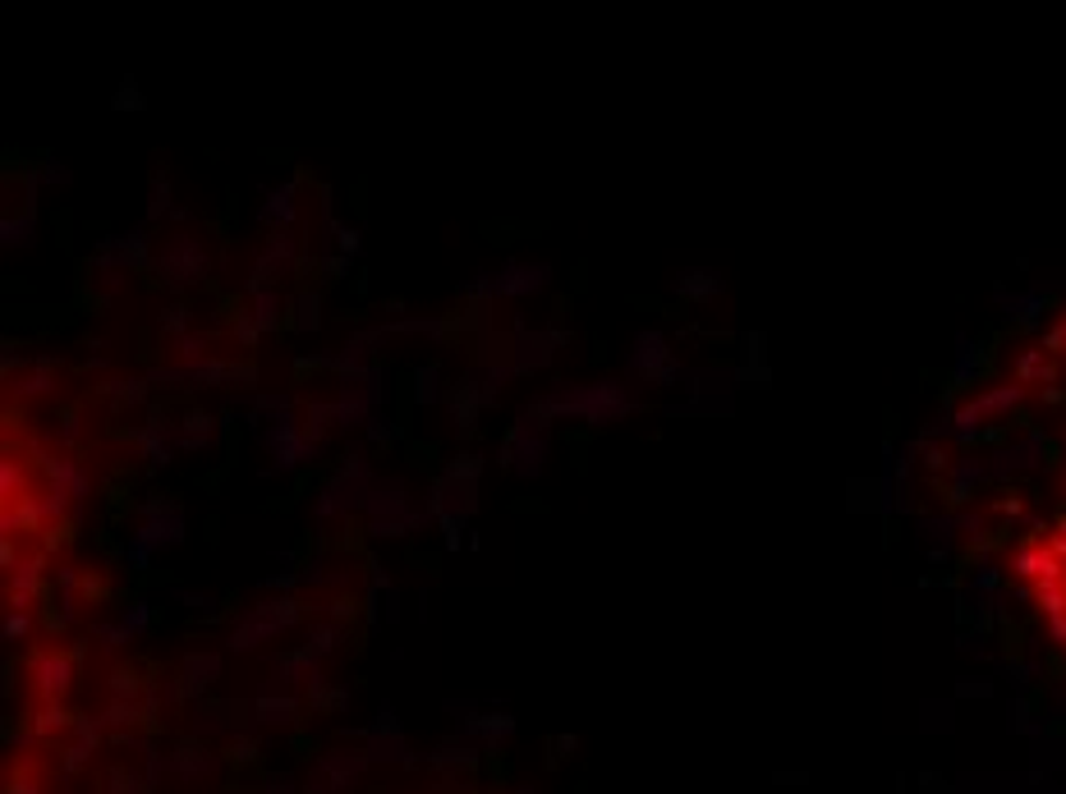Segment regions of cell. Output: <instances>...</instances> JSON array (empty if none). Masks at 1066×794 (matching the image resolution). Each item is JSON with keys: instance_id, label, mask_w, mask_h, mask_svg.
I'll return each mask as SVG.
<instances>
[{"instance_id": "obj_4", "label": "cell", "mask_w": 1066, "mask_h": 794, "mask_svg": "<svg viewBox=\"0 0 1066 794\" xmlns=\"http://www.w3.org/2000/svg\"><path fill=\"white\" fill-rule=\"evenodd\" d=\"M184 528H188V519H184V505H175V500H165V496H144L138 500V523L129 528V538H125V565L129 569H148L161 551H171V546H180L184 542Z\"/></svg>"}, {"instance_id": "obj_49", "label": "cell", "mask_w": 1066, "mask_h": 794, "mask_svg": "<svg viewBox=\"0 0 1066 794\" xmlns=\"http://www.w3.org/2000/svg\"><path fill=\"white\" fill-rule=\"evenodd\" d=\"M331 427H336V400H313V404H308V431H313V437H322L326 441V431Z\"/></svg>"}, {"instance_id": "obj_59", "label": "cell", "mask_w": 1066, "mask_h": 794, "mask_svg": "<svg viewBox=\"0 0 1066 794\" xmlns=\"http://www.w3.org/2000/svg\"><path fill=\"white\" fill-rule=\"evenodd\" d=\"M28 630H33L28 611H10L5 615V643H23V638H28Z\"/></svg>"}, {"instance_id": "obj_8", "label": "cell", "mask_w": 1066, "mask_h": 794, "mask_svg": "<svg viewBox=\"0 0 1066 794\" xmlns=\"http://www.w3.org/2000/svg\"><path fill=\"white\" fill-rule=\"evenodd\" d=\"M364 523H368V538H410L433 519H428V505H419L414 492L400 483V477H387V483H377V492L368 496Z\"/></svg>"}, {"instance_id": "obj_3", "label": "cell", "mask_w": 1066, "mask_h": 794, "mask_svg": "<svg viewBox=\"0 0 1066 794\" xmlns=\"http://www.w3.org/2000/svg\"><path fill=\"white\" fill-rule=\"evenodd\" d=\"M1016 574L1030 584L1025 597L1039 601V611L1048 615V630L1057 643H1066V515L1048 528V538L1016 551Z\"/></svg>"}, {"instance_id": "obj_20", "label": "cell", "mask_w": 1066, "mask_h": 794, "mask_svg": "<svg viewBox=\"0 0 1066 794\" xmlns=\"http://www.w3.org/2000/svg\"><path fill=\"white\" fill-rule=\"evenodd\" d=\"M387 341H391V326H364V331H354L336 354L318 358V368H322V372H336L341 381H345V377H359V372L372 368L377 345H387Z\"/></svg>"}, {"instance_id": "obj_47", "label": "cell", "mask_w": 1066, "mask_h": 794, "mask_svg": "<svg viewBox=\"0 0 1066 794\" xmlns=\"http://www.w3.org/2000/svg\"><path fill=\"white\" fill-rule=\"evenodd\" d=\"M56 584H60V615H56V624H69L74 611H79V569H60Z\"/></svg>"}, {"instance_id": "obj_35", "label": "cell", "mask_w": 1066, "mask_h": 794, "mask_svg": "<svg viewBox=\"0 0 1066 794\" xmlns=\"http://www.w3.org/2000/svg\"><path fill=\"white\" fill-rule=\"evenodd\" d=\"M249 318H253V326L257 331H276V326H286V318H290V299L280 295V290H257V295H249Z\"/></svg>"}, {"instance_id": "obj_41", "label": "cell", "mask_w": 1066, "mask_h": 794, "mask_svg": "<svg viewBox=\"0 0 1066 794\" xmlns=\"http://www.w3.org/2000/svg\"><path fill=\"white\" fill-rule=\"evenodd\" d=\"M488 414V408L473 400V395H465L460 387H451V400H446V418H451V431L456 437H473V427H479V418Z\"/></svg>"}, {"instance_id": "obj_17", "label": "cell", "mask_w": 1066, "mask_h": 794, "mask_svg": "<svg viewBox=\"0 0 1066 794\" xmlns=\"http://www.w3.org/2000/svg\"><path fill=\"white\" fill-rule=\"evenodd\" d=\"M364 772H368L364 749H326L313 762V776L303 781V794H349L364 781Z\"/></svg>"}, {"instance_id": "obj_43", "label": "cell", "mask_w": 1066, "mask_h": 794, "mask_svg": "<svg viewBox=\"0 0 1066 794\" xmlns=\"http://www.w3.org/2000/svg\"><path fill=\"white\" fill-rule=\"evenodd\" d=\"M102 400H111L115 408H125V404H144L148 400V377H111V381H102Z\"/></svg>"}, {"instance_id": "obj_10", "label": "cell", "mask_w": 1066, "mask_h": 794, "mask_svg": "<svg viewBox=\"0 0 1066 794\" xmlns=\"http://www.w3.org/2000/svg\"><path fill=\"white\" fill-rule=\"evenodd\" d=\"M331 400H336V427L341 431H364L368 418L382 414V404L391 400V368L372 364L359 377H345Z\"/></svg>"}, {"instance_id": "obj_50", "label": "cell", "mask_w": 1066, "mask_h": 794, "mask_svg": "<svg viewBox=\"0 0 1066 794\" xmlns=\"http://www.w3.org/2000/svg\"><path fill=\"white\" fill-rule=\"evenodd\" d=\"M396 437H400V427H396L391 414H377V418H368V427H364V441H368V446H396Z\"/></svg>"}, {"instance_id": "obj_48", "label": "cell", "mask_w": 1066, "mask_h": 794, "mask_svg": "<svg viewBox=\"0 0 1066 794\" xmlns=\"http://www.w3.org/2000/svg\"><path fill=\"white\" fill-rule=\"evenodd\" d=\"M161 331H171L175 341H184V335L194 331V308H188V303H165L161 308Z\"/></svg>"}, {"instance_id": "obj_61", "label": "cell", "mask_w": 1066, "mask_h": 794, "mask_svg": "<svg viewBox=\"0 0 1066 794\" xmlns=\"http://www.w3.org/2000/svg\"><path fill=\"white\" fill-rule=\"evenodd\" d=\"M134 693H138L134 670H115V676H111V698H134Z\"/></svg>"}, {"instance_id": "obj_31", "label": "cell", "mask_w": 1066, "mask_h": 794, "mask_svg": "<svg viewBox=\"0 0 1066 794\" xmlns=\"http://www.w3.org/2000/svg\"><path fill=\"white\" fill-rule=\"evenodd\" d=\"M364 607L372 615V624H396L400 620V588L382 574V565H368V592H364Z\"/></svg>"}, {"instance_id": "obj_1", "label": "cell", "mask_w": 1066, "mask_h": 794, "mask_svg": "<svg viewBox=\"0 0 1066 794\" xmlns=\"http://www.w3.org/2000/svg\"><path fill=\"white\" fill-rule=\"evenodd\" d=\"M534 408L552 423L575 418L584 427H611V423H626L639 408V387L630 377H598V381H584V387L557 381V387H548L534 400Z\"/></svg>"}, {"instance_id": "obj_21", "label": "cell", "mask_w": 1066, "mask_h": 794, "mask_svg": "<svg viewBox=\"0 0 1066 794\" xmlns=\"http://www.w3.org/2000/svg\"><path fill=\"white\" fill-rule=\"evenodd\" d=\"M221 670H226L221 653H211V647H194V653H184V661H180V670H175L171 693L180 698V703H203L207 689L221 680Z\"/></svg>"}, {"instance_id": "obj_24", "label": "cell", "mask_w": 1066, "mask_h": 794, "mask_svg": "<svg viewBox=\"0 0 1066 794\" xmlns=\"http://www.w3.org/2000/svg\"><path fill=\"white\" fill-rule=\"evenodd\" d=\"M148 630H152V601L148 597H134L129 607H121V615H115V620H98V624H92V634H98V643H106V647L138 643Z\"/></svg>"}, {"instance_id": "obj_5", "label": "cell", "mask_w": 1066, "mask_h": 794, "mask_svg": "<svg viewBox=\"0 0 1066 794\" xmlns=\"http://www.w3.org/2000/svg\"><path fill=\"white\" fill-rule=\"evenodd\" d=\"M548 460H552V418H542L534 404H525L506 427L502 450H496V464H502L511 477H519V483H534V477L548 469Z\"/></svg>"}, {"instance_id": "obj_25", "label": "cell", "mask_w": 1066, "mask_h": 794, "mask_svg": "<svg viewBox=\"0 0 1066 794\" xmlns=\"http://www.w3.org/2000/svg\"><path fill=\"white\" fill-rule=\"evenodd\" d=\"M515 377V368L506 364V358H473V364L465 368V377L456 381V387L465 391V395H473L483 408H492L496 400H502V387Z\"/></svg>"}, {"instance_id": "obj_39", "label": "cell", "mask_w": 1066, "mask_h": 794, "mask_svg": "<svg viewBox=\"0 0 1066 794\" xmlns=\"http://www.w3.org/2000/svg\"><path fill=\"white\" fill-rule=\"evenodd\" d=\"M0 244H5V249H33L37 244V207L23 203V211L0 216Z\"/></svg>"}, {"instance_id": "obj_18", "label": "cell", "mask_w": 1066, "mask_h": 794, "mask_svg": "<svg viewBox=\"0 0 1066 794\" xmlns=\"http://www.w3.org/2000/svg\"><path fill=\"white\" fill-rule=\"evenodd\" d=\"M446 712H456L460 739H469L473 749H496V744H502L515 730V716H506V712H479L469 698H446Z\"/></svg>"}, {"instance_id": "obj_51", "label": "cell", "mask_w": 1066, "mask_h": 794, "mask_svg": "<svg viewBox=\"0 0 1066 794\" xmlns=\"http://www.w3.org/2000/svg\"><path fill=\"white\" fill-rule=\"evenodd\" d=\"M180 345V364H203V358H211L207 349H211V335L207 331H188L184 341H175Z\"/></svg>"}, {"instance_id": "obj_28", "label": "cell", "mask_w": 1066, "mask_h": 794, "mask_svg": "<svg viewBox=\"0 0 1066 794\" xmlns=\"http://www.w3.org/2000/svg\"><path fill=\"white\" fill-rule=\"evenodd\" d=\"M165 767H171V776L184 781V785H198L207 776H217L221 758L207 749V744H180V749L165 753Z\"/></svg>"}, {"instance_id": "obj_7", "label": "cell", "mask_w": 1066, "mask_h": 794, "mask_svg": "<svg viewBox=\"0 0 1066 794\" xmlns=\"http://www.w3.org/2000/svg\"><path fill=\"white\" fill-rule=\"evenodd\" d=\"M377 492V473H372V460L364 446H354L341 454V464L331 469V477L318 487V500H313V515L318 519H341L349 510H364L368 496Z\"/></svg>"}, {"instance_id": "obj_30", "label": "cell", "mask_w": 1066, "mask_h": 794, "mask_svg": "<svg viewBox=\"0 0 1066 794\" xmlns=\"http://www.w3.org/2000/svg\"><path fill=\"white\" fill-rule=\"evenodd\" d=\"M290 684H308V689L322 684V661L308 653V647L272 661V689H290Z\"/></svg>"}, {"instance_id": "obj_15", "label": "cell", "mask_w": 1066, "mask_h": 794, "mask_svg": "<svg viewBox=\"0 0 1066 794\" xmlns=\"http://www.w3.org/2000/svg\"><path fill=\"white\" fill-rule=\"evenodd\" d=\"M295 267H299V239H295V230H272V234L263 239V249L253 253V267H249L244 290H249V295H257V290H276V280H280V276H290Z\"/></svg>"}, {"instance_id": "obj_23", "label": "cell", "mask_w": 1066, "mask_h": 794, "mask_svg": "<svg viewBox=\"0 0 1066 794\" xmlns=\"http://www.w3.org/2000/svg\"><path fill=\"white\" fill-rule=\"evenodd\" d=\"M74 670H79V657L74 653H60V647H46L28 661V676H33V689L42 693V703H60L74 684Z\"/></svg>"}, {"instance_id": "obj_53", "label": "cell", "mask_w": 1066, "mask_h": 794, "mask_svg": "<svg viewBox=\"0 0 1066 794\" xmlns=\"http://www.w3.org/2000/svg\"><path fill=\"white\" fill-rule=\"evenodd\" d=\"M14 492H23V464L19 460H0V496H5V505H14Z\"/></svg>"}, {"instance_id": "obj_44", "label": "cell", "mask_w": 1066, "mask_h": 794, "mask_svg": "<svg viewBox=\"0 0 1066 794\" xmlns=\"http://www.w3.org/2000/svg\"><path fill=\"white\" fill-rule=\"evenodd\" d=\"M175 211H180L175 207V184H171V175H165V171H157L152 184H148V226L165 221V216H175Z\"/></svg>"}, {"instance_id": "obj_9", "label": "cell", "mask_w": 1066, "mask_h": 794, "mask_svg": "<svg viewBox=\"0 0 1066 794\" xmlns=\"http://www.w3.org/2000/svg\"><path fill=\"white\" fill-rule=\"evenodd\" d=\"M552 262H502L496 272H479L460 285V299L469 303H496V299H529L552 285Z\"/></svg>"}, {"instance_id": "obj_55", "label": "cell", "mask_w": 1066, "mask_h": 794, "mask_svg": "<svg viewBox=\"0 0 1066 794\" xmlns=\"http://www.w3.org/2000/svg\"><path fill=\"white\" fill-rule=\"evenodd\" d=\"M60 726H65V707H60V703H42V712L33 716V735L46 739V735L60 730Z\"/></svg>"}, {"instance_id": "obj_42", "label": "cell", "mask_w": 1066, "mask_h": 794, "mask_svg": "<svg viewBox=\"0 0 1066 794\" xmlns=\"http://www.w3.org/2000/svg\"><path fill=\"white\" fill-rule=\"evenodd\" d=\"M345 638H349L345 624H341V620H331V615H322V620L308 624V638H303V647H308V653H313V657L322 661L326 653H336V647H341Z\"/></svg>"}, {"instance_id": "obj_33", "label": "cell", "mask_w": 1066, "mask_h": 794, "mask_svg": "<svg viewBox=\"0 0 1066 794\" xmlns=\"http://www.w3.org/2000/svg\"><path fill=\"white\" fill-rule=\"evenodd\" d=\"M175 431H180V450H211L217 446L221 423H217V414H207V408H188V414L175 423Z\"/></svg>"}, {"instance_id": "obj_6", "label": "cell", "mask_w": 1066, "mask_h": 794, "mask_svg": "<svg viewBox=\"0 0 1066 794\" xmlns=\"http://www.w3.org/2000/svg\"><path fill=\"white\" fill-rule=\"evenodd\" d=\"M299 620H303V601L295 592H267V597H257L253 607H244V615L230 624L226 647L230 653H253V647L290 634Z\"/></svg>"}, {"instance_id": "obj_63", "label": "cell", "mask_w": 1066, "mask_h": 794, "mask_svg": "<svg viewBox=\"0 0 1066 794\" xmlns=\"http://www.w3.org/2000/svg\"><path fill=\"white\" fill-rule=\"evenodd\" d=\"M263 794H303V790H299L295 776H272V781L263 785Z\"/></svg>"}, {"instance_id": "obj_52", "label": "cell", "mask_w": 1066, "mask_h": 794, "mask_svg": "<svg viewBox=\"0 0 1066 794\" xmlns=\"http://www.w3.org/2000/svg\"><path fill=\"white\" fill-rule=\"evenodd\" d=\"M138 716H144V707H138L134 703V698H111V703H106V726H134V721Z\"/></svg>"}, {"instance_id": "obj_12", "label": "cell", "mask_w": 1066, "mask_h": 794, "mask_svg": "<svg viewBox=\"0 0 1066 794\" xmlns=\"http://www.w3.org/2000/svg\"><path fill=\"white\" fill-rule=\"evenodd\" d=\"M571 341L565 326H529V322H515L506 331V364L515 368V377H534V372H548L557 364V354Z\"/></svg>"}, {"instance_id": "obj_2", "label": "cell", "mask_w": 1066, "mask_h": 794, "mask_svg": "<svg viewBox=\"0 0 1066 794\" xmlns=\"http://www.w3.org/2000/svg\"><path fill=\"white\" fill-rule=\"evenodd\" d=\"M483 469L488 460L479 450H460L428 483V500L423 505H428V519L442 528L446 551H460V538L469 533V519L479 510V492H483Z\"/></svg>"}, {"instance_id": "obj_56", "label": "cell", "mask_w": 1066, "mask_h": 794, "mask_svg": "<svg viewBox=\"0 0 1066 794\" xmlns=\"http://www.w3.org/2000/svg\"><path fill=\"white\" fill-rule=\"evenodd\" d=\"M111 106H115V111H144L148 102H144V92H138V83H134V79H125V83H121V92H115V97H111Z\"/></svg>"}, {"instance_id": "obj_36", "label": "cell", "mask_w": 1066, "mask_h": 794, "mask_svg": "<svg viewBox=\"0 0 1066 794\" xmlns=\"http://www.w3.org/2000/svg\"><path fill=\"white\" fill-rule=\"evenodd\" d=\"M479 753L483 749H473L469 739H446V744H437V749H433L428 767H433L437 776H446V772H473V767H479Z\"/></svg>"}, {"instance_id": "obj_34", "label": "cell", "mask_w": 1066, "mask_h": 794, "mask_svg": "<svg viewBox=\"0 0 1066 794\" xmlns=\"http://www.w3.org/2000/svg\"><path fill=\"white\" fill-rule=\"evenodd\" d=\"M410 400H414L419 408H437V404L451 400V387H446V377H442L437 364H419V368L410 372Z\"/></svg>"}, {"instance_id": "obj_32", "label": "cell", "mask_w": 1066, "mask_h": 794, "mask_svg": "<svg viewBox=\"0 0 1066 794\" xmlns=\"http://www.w3.org/2000/svg\"><path fill=\"white\" fill-rule=\"evenodd\" d=\"M42 574H46L42 556H28V561H19L10 569V611H33L37 588H42Z\"/></svg>"}, {"instance_id": "obj_54", "label": "cell", "mask_w": 1066, "mask_h": 794, "mask_svg": "<svg viewBox=\"0 0 1066 794\" xmlns=\"http://www.w3.org/2000/svg\"><path fill=\"white\" fill-rule=\"evenodd\" d=\"M308 698H313L318 712H336L341 703H349V689H326V680H322V684L308 689Z\"/></svg>"}, {"instance_id": "obj_40", "label": "cell", "mask_w": 1066, "mask_h": 794, "mask_svg": "<svg viewBox=\"0 0 1066 794\" xmlns=\"http://www.w3.org/2000/svg\"><path fill=\"white\" fill-rule=\"evenodd\" d=\"M98 739H102V721H88V716H79L74 721V744L65 749V776H74L79 767L92 758V749H98Z\"/></svg>"}, {"instance_id": "obj_57", "label": "cell", "mask_w": 1066, "mask_h": 794, "mask_svg": "<svg viewBox=\"0 0 1066 794\" xmlns=\"http://www.w3.org/2000/svg\"><path fill=\"white\" fill-rule=\"evenodd\" d=\"M106 785H111V794H138V790H148L144 781H138L134 772H125V767H111V776H106Z\"/></svg>"}, {"instance_id": "obj_58", "label": "cell", "mask_w": 1066, "mask_h": 794, "mask_svg": "<svg viewBox=\"0 0 1066 794\" xmlns=\"http://www.w3.org/2000/svg\"><path fill=\"white\" fill-rule=\"evenodd\" d=\"M230 335H234V341H240L244 349H249V345H257V341H263V331H257V326H253V318H249V312H240V318H234V322H230Z\"/></svg>"}, {"instance_id": "obj_29", "label": "cell", "mask_w": 1066, "mask_h": 794, "mask_svg": "<svg viewBox=\"0 0 1066 794\" xmlns=\"http://www.w3.org/2000/svg\"><path fill=\"white\" fill-rule=\"evenodd\" d=\"M249 716H253V726H290V721L299 716V698L290 693V689H257L253 698H249Z\"/></svg>"}, {"instance_id": "obj_16", "label": "cell", "mask_w": 1066, "mask_h": 794, "mask_svg": "<svg viewBox=\"0 0 1066 794\" xmlns=\"http://www.w3.org/2000/svg\"><path fill=\"white\" fill-rule=\"evenodd\" d=\"M42 469H46V483H51V492H46V500H42L46 519H60L69 505L88 500L92 483H88V469L79 460H69V454H46Z\"/></svg>"}, {"instance_id": "obj_60", "label": "cell", "mask_w": 1066, "mask_h": 794, "mask_svg": "<svg viewBox=\"0 0 1066 794\" xmlns=\"http://www.w3.org/2000/svg\"><path fill=\"white\" fill-rule=\"evenodd\" d=\"M230 749H234V753H230L234 762H253V758H257V739L244 730V735H234V739H230Z\"/></svg>"}, {"instance_id": "obj_37", "label": "cell", "mask_w": 1066, "mask_h": 794, "mask_svg": "<svg viewBox=\"0 0 1066 794\" xmlns=\"http://www.w3.org/2000/svg\"><path fill=\"white\" fill-rule=\"evenodd\" d=\"M286 326L295 335L318 331L322 326V290H313V285H299V290L290 295V318H286Z\"/></svg>"}, {"instance_id": "obj_19", "label": "cell", "mask_w": 1066, "mask_h": 794, "mask_svg": "<svg viewBox=\"0 0 1066 794\" xmlns=\"http://www.w3.org/2000/svg\"><path fill=\"white\" fill-rule=\"evenodd\" d=\"M249 703H240V698H203V703H194V716H188V730H194L198 739H211V735H244L249 730Z\"/></svg>"}, {"instance_id": "obj_13", "label": "cell", "mask_w": 1066, "mask_h": 794, "mask_svg": "<svg viewBox=\"0 0 1066 794\" xmlns=\"http://www.w3.org/2000/svg\"><path fill=\"white\" fill-rule=\"evenodd\" d=\"M152 267H157V280L161 285H171V290H188V285H203L211 276V253H207V244H203L198 234L180 230V234H171L157 249Z\"/></svg>"}, {"instance_id": "obj_22", "label": "cell", "mask_w": 1066, "mask_h": 794, "mask_svg": "<svg viewBox=\"0 0 1066 794\" xmlns=\"http://www.w3.org/2000/svg\"><path fill=\"white\" fill-rule=\"evenodd\" d=\"M364 758L368 762H400V767H414V753H410V739H405V730H400V721H396V712L391 707H382L372 721H368V730H364Z\"/></svg>"}, {"instance_id": "obj_64", "label": "cell", "mask_w": 1066, "mask_h": 794, "mask_svg": "<svg viewBox=\"0 0 1066 794\" xmlns=\"http://www.w3.org/2000/svg\"><path fill=\"white\" fill-rule=\"evenodd\" d=\"M511 794H538V790H529V785H515V790H511Z\"/></svg>"}, {"instance_id": "obj_27", "label": "cell", "mask_w": 1066, "mask_h": 794, "mask_svg": "<svg viewBox=\"0 0 1066 794\" xmlns=\"http://www.w3.org/2000/svg\"><path fill=\"white\" fill-rule=\"evenodd\" d=\"M257 221L272 230H290L299 221V180H280L263 188V203H257Z\"/></svg>"}, {"instance_id": "obj_11", "label": "cell", "mask_w": 1066, "mask_h": 794, "mask_svg": "<svg viewBox=\"0 0 1066 794\" xmlns=\"http://www.w3.org/2000/svg\"><path fill=\"white\" fill-rule=\"evenodd\" d=\"M626 372L639 391H672L680 381V358L672 349V341L662 335L657 326H644L630 341V354H626Z\"/></svg>"}, {"instance_id": "obj_45", "label": "cell", "mask_w": 1066, "mask_h": 794, "mask_svg": "<svg viewBox=\"0 0 1066 794\" xmlns=\"http://www.w3.org/2000/svg\"><path fill=\"white\" fill-rule=\"evenodd\" d=\"M51 387H56V377H51V358H37V368H33V372H19V377H14V395H19V400L51 395Z\"/></svg>"}, {"instance_id": "obj_62", "label": "cell", "mask_w": 1066, "mask_h": 794, "mask_svg": "<svg viewBox=\"0 0 1066 794\" xmlns=\"http://www.w3.org/2000/svg\"><path fill=\"white\" fill-rule=\"evenodd\" d=\"M171 597H175V601H184V607H203V611H217V597H207V592H188V588H171Z\"/></svg>"}, {"instance_id": "obj_38", "label": "cell", "mask_w": 1066, "mask_h": 794, "mask_svg": "<svg viewBox=\"0 0 1066 794\" xmlns=\"http://www.w3.org/2000/svg\"><path fill=\"white\" fill-rule=\"evenodd\" d=\"M672 295H676V299H685V303H703V299L722 295V280H718V272L685 267V272H676V280H672Z\"/></svg>"}, {"instance_id": "obj_26", "label": "cell", "mask_w": 1066, "mask_h": 794, "mask_svg": "<svg viewBox=\"0 0 1066 794\" xmlns=\"http://www.w3.org/2000/svg\"><path fill=\"white\" fill-rule=\"evenodd\" d=\"M134 446H138V454L152 464V469H165L175 460V450H180V431H175V418H165V414H148L144 423H138V431H134Z\"/></svg>"}, {"instance_id": "obj_14", "label": "cell", "mask_w": 1066, "mask_h": 794, "mask_svg": "<svg viewBox=\"0 0 1066 794\" xmlns=\"http://www.w3.org/2000/svg\"><path fill=\"white\" fill-rule=\"evenodd\" d=\"M148 257H152V234H148V226H134V230H115V234L98 239L92 267L102 272L106 290H115V285L125 280V272L148 267Z\"/></svg>"}, {"instance_id": "obj_46", "label": "cell", "mask_w": 1066, "mask_h": 794, "mask_svg": "<svg viewBox=\"0 0 1066 794\" xmlns=\"http://www.w3.org/2000/svg\"><path fill=\"white\" fill-rule=\"evenodd\" d=\"M322 239V249H331V253H341V257H349L354 262V253H359V244H364V234H359V226H345V221H336L326 234H318Z\"/></svg>"}]
</instances>
